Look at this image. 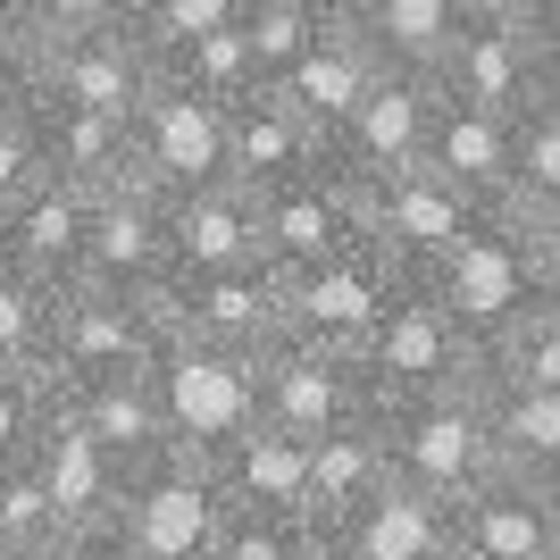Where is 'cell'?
Here are the masks:
<instances>
[{
	"instance_id": "obj_1",
	"label": "cell",
	"mask_w": 560,
	"mask_h": 560,
	"mask_svg": "<svg viewBox=\"0 0 560 560\" xmlns=\"http://www.w3.org/2000/svg\"><path fill=\"white\" fill-rule=\"evenodd\" d=\"M427 293L452 310V327L468 335V343L486 351V343H502V335L536 310V284H544V259H536V243L511 226L502 210H486L477 226L452 243L435 268H427Z\"/></svg>"
},
{
	"instance_id": "obj_2",
	"label": "cell",
	"mask_w": 560,
	"mask_h": 560,
	"mask_svg": "<svg viewBox=\"0 0 560 560\" xmlns=\"http://www.w3.org/2000/svg\"><path fill=\"white\" fill-rule=\"evenodd\" d=\"M360 376H369L376 410L468 394V385H477V343L452 327V310L435 302L419 277H401V293L385 302V318H376L369 343H360Z\"/></svg>"
},
{
	"instance_id": "obj_3",
	"label": "cell",
	"mask_w": 560,
	"mask_h": 560,
	"mask_svg": "<svg viewBox=\"0 0 560 560\" xmlns=\"http://www.w3.org/2000/svg\"><path fill=\"white\" fill-rule=\"evenodd\" d=\"M385 452H394V477L419 486L427 502H468V493L502 477L486 435V410H477V385L468 394H435V401H394L385 410Z\"/></svg>"
},
{
	"instance_id": "obj_4",
	"label": "cell",
	"mask_w": 560,
	"mask_h": 560,
	"mask_svg": "<svg viewBox=\"0 0 560 560\" xmlns=\"http://www.w3.org/2000/svg\"><path fill=\"white\" fill-rule=\"evenodd\" d=\"M394 293H401V268L376 243L327 259V268H302V277H284V343L360 360V343H369V327L385 318Z\"/></svg>"
},
{
	"instance_id": "obj_5",
	"label": "cell",
	"mask_w": 560,
	"mask_h": 560,
	"mask_svg": "<svg viewBox=\"0 0 560 560\" xmlns=\"http://www.w3.org/2000/svg\"><path fill=\"white\" fill-rule=\"evenodd\" d=\"M135 176L151 192H201V185H226V135H234V109L226 101H201L185 84H151L135 109Z\"/></svg>"
},
{
	"instance_id": "obj_6",
	"label": "cell",
	"mask_w": 560,
	"mask_h": 560,
	"mask_svg": "<svg viewBox=\"0 0 560 560\" xmlns=\"http://www.w3.org/2000/svg\"><path fill=\"white\" fill-rule=\"evenodd\" d=\"M151 84H160V59H151V43L135 34V18L101 25V34H75V43L34 50V101H43V109L135 117Z\"/></svg>"
},
{
	"instance_id": "obj_7",
	"label": "cell",
	"mask_w": 560,
	"mask_h": 560,
	"mask_svg": "<svg viewBox=\"0 0 560 560\" xmlns=\"http://www.w3.org/2000/svg\"><path fill=\"white\" fill-rule=\"evenodd\" d=\"M477 218H486V210H477L460 185H444L435 167H401V176L360 185V226H369V243L394 259L401 277H427Z\"/></svg>"
},
{
	"instance_id": "obj_8",
	"label": "cell",
	"mask_w": 560,
	"mask_h": 560,
	"mask_svg": "<svg viewBox=\"0 0 560 560\" xmlns=\"http://www.w3.org/2000/svg\"><path fill=\"white\" fill-rule=\"evenodd\" d=\"M369 226H360V185L318 167L302 185H277L259 192V259L277 268V277H302V268H327V259L360 252Z\"/></svg>"
},
{
	"instance_id": "obj_9",
	"label": "cell",
	"mask_w": 560,
	"mask_h": 560,
	"mask_svg": "<svg viewBox=\"0 0 560 560\" xmlns=\"http://www.w3.org/2000/svg\"><path fill=\"white\" fill-rule=\"evenodd\" d=\"M427 126H435V75H376L369 101L327 135V167L351 185H376V176H401V167L427 160Z\"/></svg>"
},
{
	"instance_id": "obj_10",
	"label": "cell",
	"mask_w": 560,
	"mask_h": 560,
	"mask_svg": "<svg viewBox=\"0 0 560 560\" xmlns=\"http://www.w3.org/2000/svg\"><path fill=\"white\" fill-rule=\"evenodd\" d=\"M435 93L468 101V109H493V117H518L536 101L527 25H511L502 9H460V34H452L444 68H435Z\"/></svg>"
},
{
	"instance_id": "obj_11",
	"label": "cell",
	"mask_w": 560,
	"mask_h": 560,
	"mask_svg": "<svg viewBox=\"0 0 560 560\" xmlns=\"http://www.w3.org/2000/svg\"><path fill=\"white\" fill-rule=\"evenodd\" d=\"M327 167V135L310 126L277 84H259L252 101H234V135H226V185L243 192H277V185H302Z\"/></svg>"
},
{
	"instance_id": "obj_12",
	"label": "cell",
	"mask_w": 560,
	"mask_h": 560,
	"mask_svg": "<svg viewBox=\"0 0 560 560\" xmlns=\"http://www.w3.org/2000/svg\"><path fill=\"white\" fill-rule=\"evenodd\" d=\"M167 427H185L192 444H234L259 427V360L243 351L192 343L167 360Z\"/></svg>"
},
{
	"instance_id": "obj_13",
	"label": "cell",
	"mask_w": 560,
	"mask_h": 560,
	"mask_svg": "<svg viewBox=\"0 0 560 560\" xmlns=\"http://www.w3.org/2000/svg\"><path fill=\"white\" fill-rule=\"evenodd\" d=\"M511 151H518V117L468 109V101L435 93V126H427V160L444 185H460L477 210H502L511 201Z\"/></svg>"
},
{
	"instance_id": "obj_14",
	"label": "cell",
	"mask_w": 560,
	"mask_h": 560,
	"mask_svg": "<svg viewBox=\"0 0 560 560\" xmlns=\"http://www.w3.org/2000/svg\"><path fill=\"white\" fill-rule=\"evenodd\" d=\"M444 552H452V511L401 477H385L327 536V560H444Z\"/></svg>"
},
{
	"instance_id": "obj_15",
	"label": "cell",
	"mask_w": 560,
	"mask_h": 560,
	"mask_svg": "<svg viewBox=\"0 0 560 560\" xmlns=\"http://www.w3.org/2000/svg\"><path fill=\"white\" fill-rule=\"evenodd\" d=\"M552 511H544L536 477H486V486L468 493V502H452V544H460L468 560H536L544 544H552Z\"/></svg>"
},
{
	"instance_id": "obj_16",
	"label": "cell",
	"mask_w": 560,
	"mask_h": 560,
	"mask_svg": "<svg viewBox=\"0 0 560 560\" xmlns=\"http://www.w3.org/2000/svg\"><path fill=\"white\" fill-rule=\"evenodd\" d=\"M376 75H385V59H376V50L360 43L351 25H327V34H318V43H310L302 59L277 75V93L293 101V109H302L318 135H335V126H343V117L369 101Z\"/></svg>"
},
{
	"instance_id": "obj_17",
	"label": "cell",
	"mask_w": 560,
	"mask_h": 560,
	"mask_svg": "<svg viewBox=\"0 0 560 560\" xmlns=\"http://www.w3.org/2000/svg\"><path fill=\"white\" fill-rule=\"evenodd\" d=\"M351 34L394 75H435L452 34H460V0H360V9H351Z\"/></svg>"
},
{
	"instance_id": "obj_18",
	"label": "cell",
	"mask_w": 560,
	"mask_h": 560,
	"mask_svg": "<svg viewBox=\"0 0 560 560\" xmlns=\"http://www.w3.org/2000/svg\"><path fill=\"white\" fill-rule=\"evenodd\" d=\"M477 410H486L493 460L511 477H544L560 468V394H536V385H486L477 376Z\"/></svg>"
},
{
	"instance_id": "obj_19",
	"label": "cell",
	"mask_w": 560,
	"mask_h": 560,
	"mask_svg": "<svg viewBox=\"0 0 560 560\" xmlns=\"http://www.w3.org/2000/svg\"><path fill=\"white\" fill-rule=\"evenodd\" d=\"M560 201V101H527L518 109V151H511V201L502 218H527Z\"/></svg>"
},
{
	"instance_id": "obj_20",
	"label": "cell",
	"mask_w": 560,
	"mask_h": 560,
	"mask_svg": "<svg viewBox=\"0 0 560 560\" xmlns=\"http://www.w3.org/2000/svg\"><path fill=\"white\" fill-rule=\"evenodd\" d=\"M477 376H486V385H536V394H560V318H552V310H527L502 343L477 351Z\"/></svg>"
},
{
	"instance_id": "obj_21",
	"label": "cell",
	"mask_w": 560,
	"mask_h": 560,
	"mask_svg": "<svg viewBox=\"0 0 560 560\" xmlns=\"http://www.w3.org/2000/svg\"><path fill=\"white\" fill-rule=\"evenodd\" d=\"M243 18H252V0H142L135 34L151 43V59H167V50L201 43V34H234Z\"/></svg>"
},
{
	"instance_id": "obj_22",
	"label": "cell",
	"mask_w": 560,
	"mask_h": 560,
	"mask_svg": "<svg viewBox=\"0 0 560 560\" xmlns=\"http://www.w3.org/2000/svg\"><path fill=\"white\" fill-rule=\"evenodd\" d=\"M327 25L318 18H302V9H284V0H252V18H243V43H252V68H259V84H277L293 59H302L310 43H318Z\"/></svg>"
},
{
	"instance_id": "obj_23",
	"label": "cell",
	"mask_w": 560,
	"mask_h": 560,
	"mask_svg": "<svg viewBox=\"0 0 560 560\" xmlns=\"http://www.w3.org/2000/svg\"><path fill=\"white\" fill-rule=\"evenodd\" d=\"M9 25L34 50H50L75 34H101V25H126V0H9Z\"/></svg>"
},
{
	"instance_id": "obj_24",
	"label": "cell",
	"mask_w": 560,
	"mask_h": 560,
	"mask_svg": "<svg viewBox=\"0 0 560 560\" xmlns=\"http://www.w3.org/2000/svg\"><path fill=\"white\" fill-rule=\"evenodd\" d=\"M50 176V135H43V109H0V210L25 201V192Z\"/></svg>"
},
{
	"instance_id": "obj_25",
	"label": "cell",
	"mask_w": 560,
	"mask_h": 560,
	"mask_svg": "<svg viewBox=\"0 0 560 560\" xmlns=\"http://www.w3.org/2000/svg\"><path fill=\"white\" fill-rule=\"evenodd\" d=\"M25 101H34V43L0 25V109H25Z\"/></svg>"
},
{
	"instance_id": "obj_26",
	"label": "cell",
	"mask_w": 560,
	"mask_h": 560,
	"mask_svg": "<svg viewBox=\"0 0 560 560\" xmlns=\"http://www.w3.org/2000/svg\"><path fill=\"white\" fill-rule=\"evenodd\" d=\"M527 59H536V101H560V18L527 34Z\"/></svg>"
},
{
	"instance_id": "obj_27",
	"label": "cell",
	"mask_w": 560,
	"mask_h": 560,
	"mask_svg": "<svg viewBox=\"0 0 560 560\" xmlns=\"http://www.w3.org/2000/svg\"><path fill=\"white\" fill-rule=\"evenodd\" d=\"M527 243H536V259H560V201H544V210H527V218H511Z\"/></svg>"
},
{
	"instance_id": "obj_28",
	"label": "cell",
	"mask_w": 560,
	"mask_h": 560,
	"mask_svg": "<svg viewBox=\"0 0 560 560\" xmlns=\"http://www.w3.org/2000/svg\"><path fill=\"white\" fill-rule=\"evenodd\" d=\"M493 9H502L511 25H527V34H536L544 18H560V0H493Z\"/></svg>"
},
{
	"instance_id": "obj_29",
	"label": "cell",
	"mask_w": 560,
	"mask_h": 560,
	"mask_svg": "<svg viewBox=\"0 0 560 560\" xmlns=\"http://www.w3.org/2000/svg\"><path fill=\"white\" fill-rule=\"evenodd\" d=\"M284 9H302V18H318V25H351L360 0H284Z\"/></svg>"
},
{
	"instance_id": "obj_30",
	"label": "cell",
	"mask_w": 560,
	"mask_h": 560,
	"mask_svg": "<svg viewBox=\"0 0 560 560\" xmlns=\"http://www.w3.org/2000/svg\"><path fill=\"white\" fill-rule=\"evenodd\" d=\"M536 310H552V318H560V259H544V284H536Z\"/></svg>"
},
{
	"instance_id": "obj_31",
	"label": "cell",
	"mask_w": 560,
	"mask_h": 560,
	"mask_svg": "<svg viewBox=\"0 0 560 560\" xmlns=\"http://www.w3.org/2000/svg\"><path fill=\"white\" fill-rule=\"evenodd\" d=\"M536 493H544V511H552V527H560V468H544V477H536Z\"/></svg>"
},
{
	"instance_id": "obj_32",
	"label": "cell",
	"mask_w": 560,
	"mask_h": 560,
	"mask_svg": "<svg viewBox=\"0 0 560 560\" xmlns=\"http://www.w3.org/2000/svg\"><path fill=\"white\" fill-rule=\"evenodd\" d=\"M536 560H560V536H552V544H544V552H536Z\"/></svg>"
},
{
	"instance_id": "obj_33",
	"label": "cell",
	"mask_w": 560,
	"mask_h": 560,
	"mask_svg": "<svg viewBox=\"0 0 560 560\" xmlns=\"http://www.w3.org/2000/svg\"><path fill=\"white\" fill-rule=\"evenodd\" d=\"M460 9H493V0H460Z\"/></svg>"
},
{
	"instance_id": "obj_34",
	"label": "cell",
	"mask_w": 560,
	"mask_h": 560,
	"mask_svg": "<svg viewBox=\"0 0 560 560\" xmlns=\"http://www.w3.org/2000/svg\"><path fill=\"white\" fill-rule=\"evenodd\" d=\"M444 560H468V552H460V544H452V552H444Z\"/></svg>"
},
{
	"instance_id": "obj_35",
	"label": "cell",
	"mask_w": 560,
	"mask_h": 560,
	"mask_svg": "<svg viewBox=\"0 0 560 560\" xmlns=\"http://www.w3.org/2000/svg\"><path fill=\"white\" fill-rule=\"evenodd\" d=\"M135 9H142V0H126V18H135Z\"/></svg>"
},
{
	"instance_id": "obj_36",
	"label": "cell",
	"mask_w": 560,
	"mask_h": 560,
	"mask_svg": "<svg viewBox=\"0 0 560 560\" xmlns=\"http://www.w3.org/2000/svg\"><path fill=\"white\" fill-rule=\"evenodd\" d=\"M0 25H9V0H0Z\"/></svg>"
}]
</instances>
